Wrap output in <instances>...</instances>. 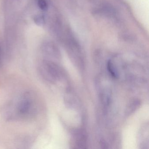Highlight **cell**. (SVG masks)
Instances as JSON below:
<instances>
[{
    "label": "cell",
    "mask_w": 149,
    "mask_h": 149,
    "mask_svg": "<svg viewBox=\"0 0 149 149\" xmlns=\"http://www.w3.org/2000/svg\"><path fill=\"white\" fill-rule=\"evenodd\" d=\"M36 109L35 99L31 94L26 93L19 98L15 106V113L17 117L28 118L35 114Z\"/></svg>",
    "instance_id": "2"
},
{
    "label": "cell",
    "mask_w": 149,
    "mask_h": 149,
    "mask_svg": "<svg viewBox=\"0 0 149 149\" xmlns=\"http://www.w3.org/2000/svg\"><path fill=\"white\" fill-rule=\"evenodd\" d=\"M38 5L39 7L41 10L46 11L47 10L48 6L47 3L45 0H38Z\"/></svg>",
    "instance_id": "9"
},
{
    "label": "cell",
    "mask_w": 149,
    "mask_h": 149,
    "mask_svg": "<svg viewBox=\"0 0 149 149\" xmlns=\"http://www.w3.org/2000/svg\"><path fill=\"white\" fill-rule=\"evenodd\" d=\"M149 126L148 125H145L143 127L140 133H139V141L140 143V146H142L141 148L143 149V146H145L144 148L145 149V146H148L149 143Z\"/></svg>",
    "instance_id": "6"
},
{
    "label": "cell",
    "mask_w": 149,
    "mask_h": 149,
    "mask_svg": "<svg viewBox=\"0 0 149 149\" xmlns=\"http://www.w3.org/2000/svg\"><path fill=\"white\" fill-rule=\"evenodd\" d=\"M40 74L45 80L55 82L64 77L63 70L57 63L49 60H44L39 65Z\"/></svg>",
    "instance_id": "3"
},
{
    "label": "cell",
    "mask_w": 149,
    "mask_h": 149,
    "mask_svg": "<svg viewBox=\"0 0 149 149\" xmlns=\"http://www.w3.org/2000/svg\"><path fill=\"white\" fill-rule=\"evenodd\" d=\"M107 68L111 76L115 78H117L118 76V72L112 60H109L107 62Z\"/></svg>",
    "instance_id": "7"
},
{
    "label": "cell",
    "mask_w": 149,
    "mask_h": 149,
    "mask_svg": "<svg viewBox=\"0 0 149 149\" xmlns=\"http://www.w3.org/2000/svg\"><path fill=\"white\" fill-rule=\"evenodd\" d=\"M139 104H140V103L138 100H134V101L131 102L128 106V107H127L126 114L127 115L131 114L137 109Z\"/></svg>",
    "instance_id": "8"
},
{
    "label": "cell",
    "mask_w": 149,
    "mask_h": 149,
    "mask_svg": "<svg viewBox=\"0 0 149 149\" xmlns=\"http://www.w3.org/2000/svg\"><path fill=\"white\" fill-rule=\"evenodd\" d=\"M44 53L48 57L56 60H60L61 58V52L57 46L53 42L48 44L44 49Z\"/></svg>",
    "instance_id": "4"
},
{
    "label": "cell",
    "mask_w": 149,
    "mask_h": 149,
    "mask_svg": "<svg viewBox=\"0 0 149 149\" xmlns=\"http://www.w3.org/2000/svg\"><path fill=\"white\" fill-rule=\"evenodd\" d=\"M74 139L75 143L79 148H84L87 145V137L84 132L82 130H78L74 133Z\"/></svg>",
    "instance_id": "5"
},
{
    "label": "cell",
    "mask_w": 149,
    "mask_h": 149,
    "mask_svg": "<svg viewBox=\"0 0 149 149\" xmlns=\"http://www.w3.org/2000/svg\"><path fill=\"white\" fill-rule=\"evenodd\" d=\"M61 41L73 63L79 68L83 67L84 57L81 45L73 29H68Z\"/></svg>",
    "instance_id": "1"
}]
</instances>
